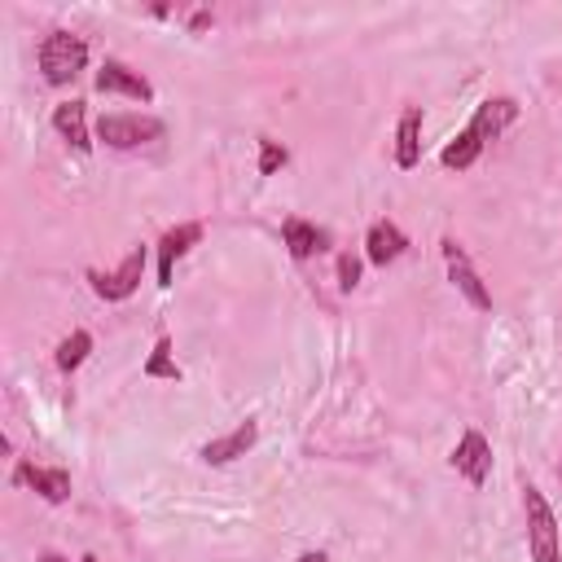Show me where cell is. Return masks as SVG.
Masks as SVG:
<instances>
[{
	"label": "cell",
	"instance_id": "5",
	"mask_svg": "<svg viewBox=\"0 0 562 562\" xmlns=\"http://www.w3.org/2000/svg\"><path fill=\"white\" fill-rule=\"evenodd\" d=\"M444 260H449V277H453V286L479 308V312H488L492 308V295H488V286L479 282V273H475V264L466 260V251L457 247V238H444Z\"/></svg>",
	"mask_w": 562,
	"mask_h": 562
},
{
	"label": "cell",
	"instance_id": "20",
	"mask_svg": "<svg viewBox=\"0 0 562 562\" xmlns=\"http://www.w3.org/2000/svg\"><path fill=\"white\" fill-rule=\"evenodd\" d=\"M295 562H325V553H303V558H295Z\"/></svg>",
	"mask_w": 562,
	"mask_h": 562
},
{
	"label": "cell",
	"instance_id": "22",
	"mask_svg": "<svg viewBox=\"0 0 562 562\" xmlns=\"http://www.w3.org/2000/svg\"><path fill=\"white\" fill-rule=\"evenodd\" d=\"M84 562H97V558H93V553H88V558H84Z\"/></svg>",
	"mask_w": 562,
	"mask_h": 562
},
{
	"label": "cell",
	"instance_id": "8",
	"mask_svg": "<svg viewBox=\"0 0 562 562\" xmlns=\"http://www.w3.org/2000/svg\"><path fill=\"white\" fill-rule=\"evenodd\" d=\"M97 93H123V97H132V101H154V88H150V80L145 75H136V71H128L123 62H106L101 71H97Z\"/></svg>",
	"mask_w": 562,
	"mask_h": 562
},
{
	"label": "cell",
	"instance_id": "11",
	"mask_svg": "<svg viewBox=\"0 0 562 562\" xmlns=\"http://www.w3.org/2000/svg\"><path fill=\"white\" fill-rule=\"evenodd\" d=\"M53 128L62 132V141H71L80 154H88L93 150V141H88V110H84V101H62L58 110H53Z\"/></svg>",
	"mask_w": 562,
	"mask_h": 562
},
{
	"label": "cell",
	"instance_id": "18",
	"mask_svg": "<svg viewBox=\"0 0 562 562\" xmlns=\"http://www.w3.org/2000/svg\"><path fill=\"white\" fill-rule=\"evenodd\" d=\"M260 150H264V154H260V171H264V176H273V171L286 167V158H290L286 145H277V141H260Z\"/></svg>",
	"mask_w": 562,
	"mask_h": 562
},
{
	"label": "cell",
	"instance_id": "16",
	"mask_svg": "<svg viewBox=\"0 0 562 562\" xmlns=\"http://www.w3.org/2000/svg\"><path fill=\"white\" fill-rule=\"evenodd\" d=\"M88 351H93V334L75 330V334H71V338H67V343L58 347V369H67V373H71V369H80Z\"/></svg>",
	"mask_w": 562,
	"mask_h": 562
},
{
	"label": "cell",
	"instance_id": "9",
	"mask_svg": "<svg viewBox=\"0 0 562 562\" xmlns=\"http://www.w3.org/2000/svg\"><path fill=\"white\" fill-rule=\"evenodd\" d=\"M255 440H260V427H255V422H242L234 435H225V440H212V444L203 449V462H207V466H229V462L247 457V453L255 449Z\"/></svg>",
	"mask_w": 562,
	"mask_h": 562
},
{
	"label": "cell",
	"instance_id": "13",
	"mask_svg": "<svg viewBox=\"0 0 562 562\" xmlns=\"http://www.w3.org/2000/svg\"><path fill=\"white\" fill-rule=\"evenodd\" d=\"M364 247H369V260H373V264H383V268H387L392 260H400V255H405L409 238H405L392 220H379V225L369 229V242H364Z\"/></svg>",
	"mask_w": 562,
	"mask_h": 562
},
{
	"label": "cell",
	"instance_id": "4",
	"mask_svg": "<svg viewBox=\"0 0 562 562\" xmlns=\"http://www.w3.org/2000/svg\"><path fill=\"white\" fill-rule=\"evenodd\" d=\"M514 119H518L514 97H488V101L475 110V119L466 123V136H470V141L483 150V145H488V141H497V136H501V132H505Z\"/></svg>",
	"mask_w": 562,
	"mask_h": 562
},
{
	"label": "cell",
	"instance_id": "10",
	"mask_svg": "<svg viewBox=\"0 0 562 562\" xmlns=\"http://www.w3.org/2000/svg\"><path fill=\"white\" fill-rule=\"evenodd\" d=\"M203 238V229L199 225H180V229H171L163 242H158V286H171V268H176V260L190 251L194 242Z\"/></svg>",
	"mask_w": 562,
	"mask_h": 562
},
{
	"label": "cell",
	"instance_id": "17",
	"mask_svg": "<svg viewBox=\"0 0 562 562\" xmlns=\"http://www.w3.org/2000/svg\"><path fill=\"white\" fill-rule=\"evenodd\" d=\"M145 373H150V379H180V369H176V360H171V343H167V338H158V347H154Z\"/></svg>",
	"mask_w": 562,
	"mask_h": 562
},
{
	"label": "cell",
	"instance_id": "19",
	"mask_svg": "<svg viewBox=\"0 0 562 562\" xmlns=\"http://www.w3.org/2000/svg\"><path fill=\"white\" fill-rule=\"evenodd\" d=\"M356 282H360V264H356L351 255H343V260H338V286H343V290H351Z\"/></svg>",
	"mask_w": 562,
	"mask_h": 562
},
{
	"label": "cell",
	"instance_id": "2",
	"mask_svg": "<svg viewBox=\"0 0 562 562\" xmlns=\"http://www.w3.org/2000/svg\"><path fill=\"white\" fill-rule=\"evenodd\" d=\"M523 505H527V545H531V558L536 562H558L562 545H558V518L545 501L540 488H523Z\"/></svg>",
	"mask_w": 562,
	"mask_h": 562
},
{
	"label": "cell",
	"instance_id": "21",
	"mask_svg": "<svg viewBox=\"0 0 562 562\" xmlns=\"http://www.w3.org/2000/svg\"><path fill=\"white\" fill-rule=\"evenodd\" d=\"M40 562H67V558H62V553H45Z\"/></svg>",
	"mask_w": 562,
	"mask_h": 562
},
{
	"label": "cell",
	"instance_id": "1",
	"mask_svg": "<svg viewBox=\"0 0 562 562\" xmlns=\"http://www.w3.org/2000/svg\"><path fill=\"white\" fill-rule=\"evenodd\" d=\"M88 67V45L80 40V36H71V32H53L45 45H40V71H45V80L49 84H71L80 71Z\"/></svg>",
	"mask_w": 562,
	"mask_h": 562
},
{
	"label": "cell",
	"instance_id": "6",
	"mask_svg": "<svg viewBox=\"0 0 562 562\" xmlns=\"http://www.w3.org/2000/svg\"><path fill=\"white\" fill-rule=\"evenodd\" d=\"M141 273H145V251L136 247L110 277H101V273H88V282H93V290L101 295V299H128L136 286H141Z\"/></svg>",
	"mask_w": 562,
	"mask_h": 562
},
{
	"label": "cell",
	"instance_id": "15",
	"mask_svg": "<svg viewBox=\"0 0 562 562\" xmlns=\"http://www.w3.org/2000/svg\"><path fill=\"white\" fill-rule=\"evenodd\" d=\"M282 238H286V247H290L295 260H308V255L325 251V242H330V238H325L316 225H308V220H286V225H282Z\"/></svg>",
	"mask_w": 562,
	"mask_h": 562
},
{
	"label": "cell",
	"instance_id": "12",
	"mask_svg": "<svg viewBox=\"0 0 562 562\" xmlns=\"http://www.w3.org/2000/svg\"><path fill=\"white\" fill-rule=\"evenodd\" d=\"M396 163L400 167H418L422 163V110L409 106L400 115V128H396Z\"/></svg>",
	"mask_w": 562,
	"mask_h": 562
},
{
	"label": "cell",
	"instance_id": "3",
	"mask_svg": "<svg viewBox=\"0 0 562 562\" xmlns=\"http://www.w3.org/2000/svg\"><path fill=\"white\" fill-rule=\"evenodd\" d=\"M97 136L115 150H136L145 141H158L163 136V123L150 119V115H101L97 119Z\"/></svg>",
	"mask_w": 562,
	"mask_h": 562
},
{
	"label": "cell",
	"instance_id": "7",
	"mask_svg": "<svg viewBox=\"0 0 562 562\" xmlns=\"http://www.w3.org/2000/svg\"><path fill=\"white\" fill-rule=\"evenodd\" d=\"M453 466H457L475 488H483L488 475H492V449H488V440H483L479 431H466L462 444L453 449Z\"/></svg>",
	"mask_w": 562,
	"mask_h": 562
},
{
	"label": "cell",
	"instance_id": "14",
	"mask_svg": "<svg viewBox=\"0 0 562 562\" xmlns=\"http://www.w3.org/2000/svg\"><path fill=\"white\" fill-rule=\"evenodd\" d=\"M19 483H27V488H36L45 501H67L71 497V475L67 470H40V466H19V475H14Z\"/></svg>",
	"mask_w": 562,
	"mask_h": 562
}]
</instances>
